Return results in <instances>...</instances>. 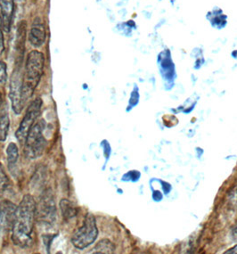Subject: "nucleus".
<instances>
[{"label": "nucleus", "instance_id": "obj_1", "mask_svg": "<svg viewBox=\"0 0 237 254\" xmlns=\"http://www.w3.org/2000/svg\"><path fill=\"white\" fill-rule=\"evenodd\" d=\"M36 208L35 200L31 194H25L17 206L12 229V241L15 246L22 248H27L31 246Z\"/></svg>", "mask_w": 237, "mask_h": 254}, {"label": "nucleus", "instance_id": "obj_2", "mask_svg": "<svg viewBox=\"0 0 237 254\" xmlns=\"http://www.w3.org/2000/svg\"><path fill=\"white\" fill-rule=\"evenodd\" d=\"M45 57L38 50H32L27 57L24 74L22 77V100L25 102L30 99L40 83L43 74Z\"/></svg>", "mask_w": 237, "mask_h": 254}, {"label": "nucleus", "instance_id": "obj_3", "mask_svg": "<svg viewBox=\"0 0 237 254\" xmlns=\"http://www.w3.org/2000/svg\"><path fill=\"white\" fill-rule=\"evenodd\" d=\"M45 128V120H40L37 122L33 125V127H31L24 143V153L27 158L37 159L40 158L44 153L48 144L43 135Z\"/></svg>", "mask_w": 237, "mask_h": 254}, {"label": "nucleus", "instance_id": "obj_4", "mask_svg": "<svg viewBox=\"0 0 237 254\" xmlns=\"http://www.w3.org/2000/svg\"><path fill=\"white\" fill-rule=\"evenodd\" d=\"M98 229L97 221L94 215L88 213L84 219L83 224L80 228L75 231L71 237V243L75 248L84 250L91 246L97 240Z\"/></svg>", "mask_w": 237, "mask_h": 254}, {"label": "nucleus", "instance_id": "obj_5", "mask_svg": "<svg viewBox=\"0 0 237 254\" xmlns=\"http://www.w3.org/2000/svg\"><path fill=\"white\" fill-rule=\"evenodd\" d=\"M42 104H43L42 100L40 98H37L31 103V105H29L26 114L22 119V122L20 123V126L18 127L17 131L15 133V136L21 144L25 143L29 132L35 124L37 119L39 118Z\"/></svg>", "mask_w": 237, "mask_h": 254}, {"label": "nucleus", "instance_id": "obj_6", "mask_svg": "<svg viewBox=\"0 0 237 254\" xmlns=\"http://www.w3.org/2000/svg\"><path fill=\"white\" fill-rule=\"evenodd\" d=\"M12 108L16 115L22 113L24 103L22 100V78L20 70L16 69L13 71L10 80V94Z\"/></svg>", "mask_w": 237, "mask_h": 254}, {"label": "nucleus", "instance_id": "obj_7", "mask_svg": "<svg viewBox=\"0 0 237 254\" xmlns=\"http://www.w3.org/2000/svg\"><path fill=\"white\" fill-rule=\"evenodd\" d=\"M17 206L4 200L0 203V232L8 233L13 229Z\"/></svg>", "mask_w": 237, "mask_h": 254}, {"label": "nucleus", "instance_id": "obj_8", "mask_svg": "<svg viewBox=\"0 0 237 254\" xmlns=\"http://www.w3.org/2000/svg\"><path fill=\"white\" fill-rule=\"evenodd\" d=\"M36 214H38L40 218V222H45L47 224H52L56 220V206L54 203L53 197L50 193L46 194L44 197L41 199L40 204L36 208Z\"/></svg>", "mask_w": 237, "mask_h": 254}, {"label": "nucleus", "instance_id": "obj_9", "mask_svg": "<svg viewBox=\"0 0 237 254\" xmlns=\"http://www.w3.org/2000/svg\"><path fill=\"white\" fill-rule=\"evenodd\" d=\"M46 28L40 17L34 19L29 33V41L34 48H40L46 41Z\"/></svg>", "mask_w": 237, "mask_h": 254}, {"label": "nucleus", "instance_id": "obj_10", "mask_svg": "<svg viewBox=\"0 0 237 254\" xmlns=\"http://www.w3.org/2000/svg\"><path fill=\"white\" fill-rule=\"evenodd\" d=\"M14 2L13 0H0V16L4 32H9L13 20Z\"/></svg>", "mask_w": 237, "mask_h": 254}, {"label": "nucleus", "instance_id": "obj_11", "mask_svg": "<svg viewBox=\"0 0 237 254\" xmlns=\"http://www.w3.org/2000/svg\"><path fill=\"white\" fill-rule=\"evenodd\" d=\"M6 160L8 164V169L10 171H13V169L16 166L18 158H19V150L15 143H10L6 148Z\"/></svg>", "mask_w": 237, "mask_h": 254}, {"label": "nucleus", "instance_id": "obj_12", "mask_svg": "<svg viewBox=\"0 0 237 254\" xmlns=\"http://www.w3.org/2000/svg\"><path fill=\"white\" fill-rule=\"evenodd\" d=\"M61 214L65 219H72L77 215V208L68 199H62L60 202Z\"/></svg>", "mask_w": 237, "mask_h": 254}, {"label": "nucleus", "instance_id": "obj_13", "mask_svg": "<svg viewBox=\"0 0 237 254\" xmlns=\"http://www.w3.org/2000/svg\"><path fill=\"white\" fill-rule=\"evenodd\" d=\"M115 250V245L110 240L103 239L97 243L93 248L91 253L92 254H114Z\"/></svg>", "mask_w": 237, "mask_h": 254}, {"label": "nucleus", "instance_id": "obj_14", "mask_svg": "<svg viewBox=\"0 0 237 254\" xmlns=\"http://www.w3.org/2000/svg\"><path fill=\"white\" fill-rule=\"evenodd\" d=\"M9 127H10V120L8 114L6 113L0 115V141L4 142L8 135Z\"/></svg>", "mask_w": 237, "mask_h": 254}, {"label": "nucleus", "instance_id": "obj_15", "mask_svg": "<svg viewBox=\"0 0 237 254\" xmlns=\"http://www.w3.org/2000/svg\"><path fill=\"white\" fill-rule=\"evenodd\" d=\"M8 177L4 171V166L0 163V189L6 188L7 184H8Z\"/></svg>", "mask_w": 237, "mask_h": 254}, {"label": "nucleus", "instance_id": "obj_16", "mask_svg": "<svg viewBox=\"0 0 237 254\" xmlns=\"http://www.w3.org/2000/svg\"><path fill=\"white\" fill-rule=\"evenodd\" d=\"M7 79V68L4 62L0 60V84H4Z\"/></svg>", "mask_w": 237, "mask_h": 254}, {"label": "nucleus", "instance_id": "obj_17", "mask_svg": "<svg viewBox=\"0 0 237 254\" xmlns=\"http://www.w3.org/2000/svg\"><path fill=\"white\" fill-rule=\"evenodd\" d=\"M3 26H2V20L0 16V55H2L4 51V33H3Z\"/></svg>", "mask_w": 237, "mask_h": 254}, {"label": "nucleus", "instance_id": "obj_18", "mask_svg": "<svg viewBox=\"0 0 237 254\" xmlns=\"http://www.w3.org/2000/svg\"><path fill=\"white\" fill-rule=\"evenodd\" d=\"M232 237L234 240L237 242V222L236 227L234 228L233 231H232Z\"/></svg>", "mask_w": 237, "mask_h": 254}, {"label": "nucleus", "instance_id": "obj_19", "mask_svg": "<svg viewBox=\"0 0 237 254\" xmlns=\"http://www.w3.org/2000/svg\"><path fill=\"white\" fill-rule=\"evenodd\" d=\"M225 254H237V246L233 247L232 249H229V251H227Z\"/></svg>", "mask_w": 237, "mask_h": 254}, {"label": "nucleus", "instance_id": "obj_20", "mask_svg": "<svg viewBox=\"0 0 237 254\" xmlns=\"http://www.w3.org/2000/svg\"><path fill=\"white\" fill-rule=\"evenodd\" d=\"M0 103H1V95H0Z\"/></svg>", "mask_w": 237, "mask_h": 254}]
</instances>
